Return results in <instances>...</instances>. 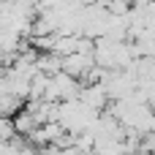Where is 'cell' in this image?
Returning a JSON list of instances; mask_svg holds the SVG:
<instances>
[{"label":"cell","mask_w":155,"mask_h":155,"mask_svg":"<svg viewBox=\"0 0 155 155\" xmlns=\"http://www.w3.org/2000/svg\"><path fill=\"white\" fill-rule=\"evenodd\" d=\"M79 101H82L87 109H93V112H104V109H109V104H112L104 84H82Z\"/></svg>","instance_id":"1"},{"label":"cell","mask_w":155,"mask_h":155,"mask_svg":"<svg viewBox=\"0 0 155 155\" xmlns=\"http://www.w3.org/2000/svg\"><path fill=\"white\" fill-rule=\"evenodd\" d=\"M14 125H16V134H19V136H30L35 128H41V125L35 123V117H33L27 109H22V112L14 117Z\"/></svg>","instance_id":"2"}]
</instances>
